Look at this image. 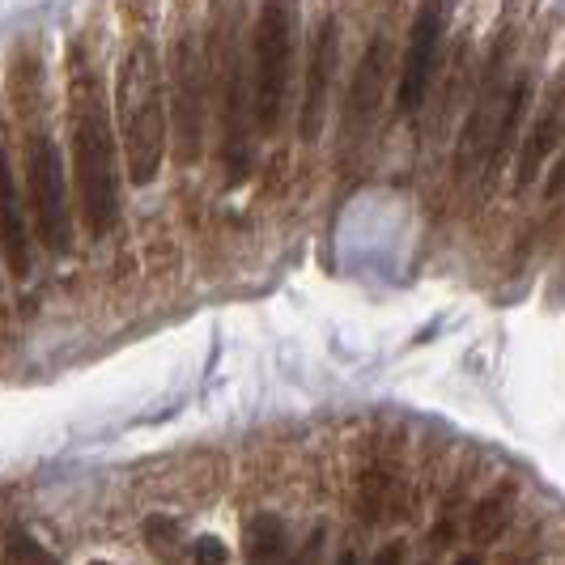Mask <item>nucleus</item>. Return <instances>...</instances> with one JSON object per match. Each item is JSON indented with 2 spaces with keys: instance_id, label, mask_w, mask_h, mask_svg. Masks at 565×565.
<instances>
[{
  "instance_id": "nucleus-13",
  "label": "nucleus",
  "mask_w": 565,
  "mask_h": 565,
  "mask_svg": "<svg viewBox=\"0 0 565 565\" xmlns=\"http://www.w3.org/2000/svg\"><path fill=\"white\" fill-rule=\"evenodd\" d=\"M510 493H502V498H493V502H484L477 514H472V536L477 540H498V532L507 527L510 519Z\"/></svg>"
},
{
  "instance_id": "nucleus-1",
  "label": "nucleus",
  "mask_w": 565,
  "mask_h": 565,
  "mask_svg": "<svg viewBox=\"0 0 565 565\" xmlns=\"http://www.w3.org/2000/svg\"><path fill=\"white\" fill-rule=\"evenodd\" d=\"M68 124H73V174L82 196L85 230L103 238L119 217V192H115V128L107 111V94L89 73L82 56H73V82H68Z\"/></svg>"
},
{
  "instance_id": "nucleus-8",
  "label": "nucleus",
  "mask_w": 565,
  "mask_h": 565,
  "mask_svg": "<svg viewBox=\"0 0 565 565\" xmlns=\"http://www.w3.org/2000/svg\"><path fill=\"white\" fill-rule=\"evenodd\" d=\"M562 141H565V73L548 85L536 119H532L527 145H523V153H519V174H514V188H519V192H523L540 174V167L562 149Z\"/></svg>"
},
{
  "instance_id": "nucleus-6",
  "label": "nucleus",
  "mask_w": 565,
  "mask_h": 565,
  "mask_svg": "<svg viewBox=\"0 0 565 565\" xmlns=\"http://www.w3.org/2000/svg\"><path fill=\"white\" fill-rule=\"evenodd\" d=\"M447 30V0H422L417 22H413V39L404 52V73H399V111H417L434 77V60H438V43Z\"/></svg>"
},
{
  "instance_id": "nucleus-5",
  "label": "nucleus",
  "mask_w": 565,
  "mask_h": 565,
  "mask_svg": "<svg viewBox=\"0 0 565 565\" xmlns=\"http://www.w3.org/2000/svg\"><path fill=\"white\" fill-rule=\"evenodd\" d=\"M170 107L179 128V153L183 162H196L200 124H204V56L192 30H183L170 52Z\"/></svg>"
},
{
  "instance_id": "nucleus-14",
  "label": "nucleus",
  "mask_w": 565,
  "mask_h": 565,
  "mask_svg": "<svg viewBox=\"0 0 565 565\" xmlns=\"http://www.w3.org/2000/svg\"><path fill=\"white\" fill-rule=\"evenodd\" d=\"M4 557H9V562H52V553H47V548H39V544H30L22 532H13V536H9Z\"/></svg>"
},
{
  "instance_id": "nucleus-11",
  "label": "nucleus",
  "mask_w": 565,
  "mask_h": 565,
  "mask_svg": "<svg viewBox=\"0 0 565 565\" xmlns=\"http://www.w3.org/2000/svg\"><path fill=\"white\" fill-rule=\"evenodd\" d=\"M527 94H532V82H527V77H519V82L510 85L507 111H502V119H498V132H493V149H489V174L498 170L502 153H507V145L514 141V132H519V115H523V107H527Z\"/></svg>"
},
{
  "instance_id": "nucleus-2",
  "label": "nucleus",
  "mask_w": 565,
  "mask_h": 565,
  "mask_svg": "<svg viewBox=\"0 0 565 565\" xmlns=\"http://www.w3.org/2000/svg\"><path fill=\"white\" fill-rule=\"evenodd\" d=\"M115 119H119V145L128 179L149 188L167 158V98H162V64L153 39L141 34L119 64L115 85Z\"/></svg>"
},
{
  "instance_id": "nucleus-15",
  "label": "nucleus",
  "mask_w": 565,
  "mask_h": 565,
  "mask_svg": "<svg viewBox=\"0 0 565 565\" xmlns=\"http://www.w3.org/2000/svg\"><path fill=\"white\" fill-rule=\"evenodd\" d=\"M196 557H200V562H226V548H222L217 540H200Z\"/></svg>"
},
{
  "instance_id": "nucleus-7",
  "label": "nucleus",
  "mask_w": 565,
  "mask_h": 565,
  "mask_svg": "<svg viewBox=\"0 0 565 565\" xmlns=\"http://www.w3.org/2000/svg\"><path fill=\"white\" fill-rule=\"evenodd\" d=\"M0 255H4V268L26 281L30 277V217H26V200L18 192V179H13V162H9V145L0 132Z\"/></svg>"
},
{
  "instance_id": "nucleus-3",
  "label": "nucleus",
  "mask_w": 565,
  "mask_h": 565,
  "mask_svg": "<svg viewBox=\"0 0 565 565\" xmlns=\"http://www.w3.org/2000/svg\"><path fill=\"white\" fill-rule=\"evenodd\" d=\"M294 64V0H264L255 22V119L264 132H277L285 85Z\"/></svg>"
},
{
  "instance_id": "nucleus-9",
  "label": "nucleus",
  "mask_w": 565,
  "mask_h": 565,
  "mask_svg": "<svg viewBox=\"0 0 565 565\" xmlns=\"http://www.w3.org/2000/svg\"><path fill=\"white\" fill-rule=\"evenodd\" d=\"M332 68H337V22H323L311 39V60H307V85H302V141H315L323 128V107H328V85H332Z\"/></svg>"
},
{
  "instance_id": "nucleus-10",
  "label": "nucleus",
  "mask_w": 565,
  "mask_h": 565,
  "mask_svg": "<svg viewBox=\"0 0 565 565\" xmlns=\"http://www.w3.org/2000/svg\"><path fill=\"white\" fill-rule=\"evenodd\" d=\"M383 64H387V39L379 34L366 47V60L353 77V89H349V111H344V128L349 137H358L370 124V115L379 111V98H383Z\"/></svg>"
},
{
  "instance_id": "nucleus-12",
  "label": "nucleus",
  "mask_w": 565,
  "mask_h": 565,
  "mask_svg": "<svg viewBox=\"0 0 565 565\" xmlns=\"http://www.w3.org/2000/svg\"><path fill=\"white\" fill-rule=\"evenodd\" d=\"M285 540H281V523L273 514H259L252 523V536H247V557L255 562H268V557H281Z\"/></svg>"
},
{
  "instance_id": "nucleus-4",
  "label": "nucleus",
  "mask_w": 565,
  "mask_h": 565,
  "mask_svg": "<svg viewBox=\"0 0 565 565\" xmlns=\"http://www.w3.org/2000/svg\"><path fill=\"white\" fill-rule=\"evenodd\" d=\"M26 209L34 213V238L52 255H64L73 247L68 226V183H64V153L60 145L39 132L26 145Z\"/></svg>"
},
{
  "instance_id": "nucleus-16",
  "label": "nucleus",
  "mask_w": 565,
  "mask_h": 565,
  "mask_svg": "<svg viewBox=\"0 0 565 565\" xmlns=\"http://www.w3.org/2000/svg\"><path fill=\"white\" fill-rule=\"evenodd\" d=\"M565 192V153L557 158V170H553V179H548V196H562Z\"/></svg>"
}]
</instances>
